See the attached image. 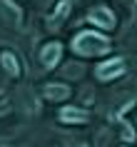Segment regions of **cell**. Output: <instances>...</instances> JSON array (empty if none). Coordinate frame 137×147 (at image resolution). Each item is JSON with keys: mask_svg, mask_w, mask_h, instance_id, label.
Returning a JSON list of instances; mask_svg holds the SVG:
<instances>
[{"mask_svg": "<svg viewBox=\"0 0 137 147\" xmlns=\"http://www.w3.org/2000/svg\"><path fill=\"white\" fill-rule=\"evenodd\" d=\"M0 60H3V67L8 70L10 75H20V62H18V57L13 53H3Z\"/></svg>", "mask_w": 137, "mask_h": 147, "instance_id": "7", "label": "cell"}, {"mask_svg": "<svg viewBox=\"0 0 137 147\" xmlns=\"http://www.w3.org/2000/svg\"><path fill=\"white\" fill-rule=\"evenodd\" d=\"M45 97L47 100H55V102H60V100H65L70 95V87L67 85H45Z\"/></svg>", "mask_w": 137, "mask_h": 147, "instance_id": "6", "label": "cell"}, {"mask_svg": "<svg viewBox=\"0 0 137 147\" xmlns=\"http://www.w3.org/2000/svg\"><path fill=\"white\" fill-rule=\"evenodd\" d=\"M67 13H70V3H67V0H62L60 5H57V10L53 13V20H55V23H60V20L67 15Z\"/></svg>", "mask_w": 137, "mask_h": 147, "instance_id": "8", "label": "cell"}, {"mask_svg": "<svg viewBox=\"0 0 137 147\" xmlns=\"http://www.w3.org/2000/svg\"><path fill=\"white\" fill-rule=\"evenodd\" d=\"M75 147H87V145H75Z\"/></svg>", "mask_w": 137, "mask_h": 147, "instance_id": "9", "label": "cell"}, {"mask_svg": "<svg viewBox=\"0 0 137 147\" xmlns=\"http://www.w3.org/2000/svg\"><path fill=\"white\" fill-rule=\"evenodd\" d=\"M125 72V62L117 57V60H107V62H102L97 67V78L100 80H112V78H117V75H122Z\"/></svg>", "mask_w": 137, "mask_h": 147, "instance_id": "2", "label": "cell"}, {"mask_svg": "<svg viewBox=\"0 0 137 147\" xmlns=\"http://www.w3.org/2000/svg\"><path fill=\"white\" fill-rule=\"evenodd\" d=\"M72 50L77 55H102L110 50V40L105 35H97V32H80L75 40H72Z\"/></svg>", "mask_w": 137, "mask_h": 147, "instance_id": "1", "label": "cell"}, {"mask_svg": "<svg viewBox=\"0 0 137 147\" xmlns=\"http://www.w3.org/2000/svg\"><path fill=\"white\" fill-rule=\"evenodd\" d=\"M90 20H92L95 25H97V28H105V30L115 28V15L105 8V5H100V8L90 10Z\"/></svg>", "mask_w": 137, "mask_h": 147, "instance_id": "4", "label": "cell"}, {"mask_svg": "<svg viewBox=\"0 0 137 147\" xmlns=\"http://www.w3.org/2000/svg\"><path fill=\"white\" fill-rule=\"evenodd\" d=\"M60 120L65 125H82L87 122V112L80 107H62L60 110Z\"/></svg>", "mask_w": 137, "mask_h": 147, "instance_id": "5", "label": "cell"}, {"mask_svg": "<svg viewBox=\"0 0 137 147\" xmlns=\"http://www.w3.org/2000/svg\"><path fill=\"white\" fill-rule=\"evenodd\" d=\"M60 57H62V45L60 42H47L40 50V62L47 65V67H53L55 62H60Z\"/></svg>", "mask_w": 137, "mask_h": 147, "instance_id": "3", "label": "cell"}]
</instances>
